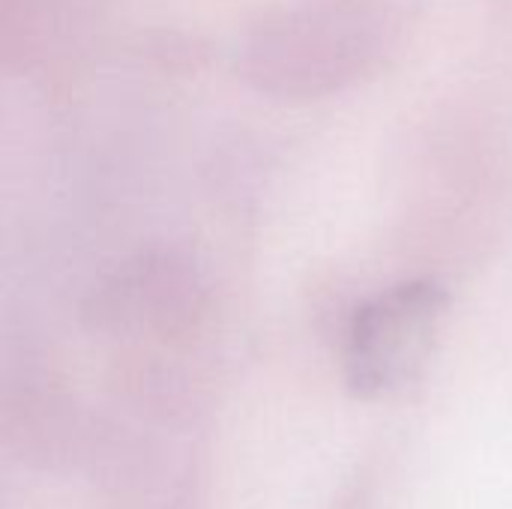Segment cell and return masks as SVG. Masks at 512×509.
Wrapping results in <instances>:
<instances>
[{"mask_svg": "<svg viewBox=\"0 0 512 509\" xmlns=\"http://www.w3.org/2000/svg\"><path fill=\"white\" fill-rule=\"evenodd\" d=\"M444 306L447 294L432 282H405L363 306L348 330V387L363 399L408 387L432 354Z\"/></svg>", "mask_w": 512, "mask_h": 509, "instance_id": "6da1fadb", "label": "cell"}]
</instances>
